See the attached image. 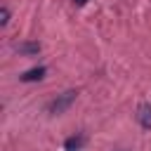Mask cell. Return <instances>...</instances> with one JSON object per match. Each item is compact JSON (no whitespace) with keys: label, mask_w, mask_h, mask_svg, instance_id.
<instances>
[{"label":"cell","mask_w":151,"mask_h":151,"mask_svg":"<svg viewBox=\"0 0 151 151\" xmlns=\"http://www.w3.org/2000/svg\"><path fill=\"white\" fill-rule=\"evenodd\" d=\"M45 73H47V68H45V66H35V68H28V71H24V73L19 76V80H24V83H33V80H40V78H45Z\"/></svg>","instance_id":"cell-3"},{"label":"cell","mask_w":151,"mask_h":151,"mask_svg":"<svg viewBox=\"0 0 151 151\" xmlns=\"http://www.w3.org/2000/svg\"><path fill=\"white\" fill-rule=\"evenodd\" d=\"M73 2H76V5H85L87 0H73Z\"/></svg>","instance_id":"cell-7"},{"label":"cell","mask_w":151,"mask_h":151,"mask_svg":"<svg viewBox=\"0 0 151 151\" xmlns=\"http://www.w3.org/2000/svg\"><path fill=\"white\" fill-rule=\"evenodd\" d=\"M76 101V92L73 90H68V92H64V94H59L57 99H52L50 104H47V113H52V116H59V113H64L71 104Z\"/></svg>","instance_id":"cell-1"},{"label":"cell","mask_w":151,"mask_h":151,"mask_svg":"<svg viewBox=\"0 0 151 151\" xmlns=\"http://www.w3.org/2000/svg\"><path fill=\"white\" fill-rule=\"evenodd\" d=\"M83 144H85V137H80V134H78V137H68L64 146H66V151H78Z\"/></svg>","instance_id":"cell-5"},{"label":"cell","mask_w":151,"mask_h":151,"mask_svg":"<svg viewBox=\"0 0 151 151\" xmlns=\"http://www.w3.org/2000/svg\"><path fill=\"white\" fill-rule=\"evenodd\" d=\"M7 21H9V9H7V5H2L0 7V26H7Z\"/></svg>","instance_id":"cell-6"},{"label":"cell","mask_w":151,"mask_h":151,"mask_svg":"<svg viewBox=\"0 0 151 151\" xmlns=\"http://www.w3.org/2000/svg\"><path fill=\"white\" fill-rule=\"evenodd\" d=\"M137 120L144 130H151V104H139L137 109Z\"/></svg>","instance_id":"cell-2"},{"label":"cell","mask_w":151,"mask_h":151,"mask_svg":"<svg viewBox=\"0 0 151 151\" xmlns=\"http://www.w3.org/2000/svg\"><path fill=\"white\" fill-rule=\"evenodd\" d=\"M14 50L19 54H38L40 52V42H19V45H14Z\"/></svg>","instance_id":"cell-4"}]
</instances>
